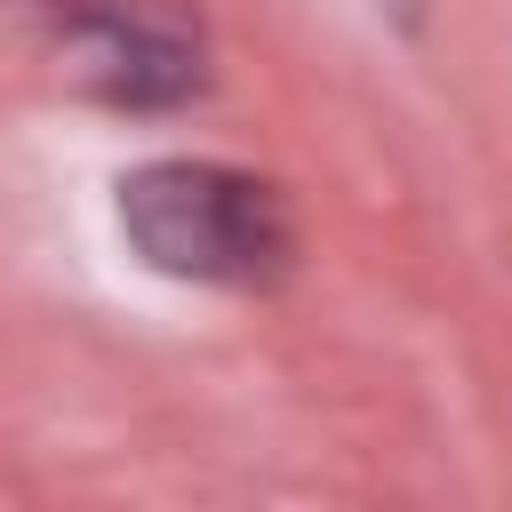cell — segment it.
<instances>
[{"mask_svg": "<svg viewBox=\"0 0 512 512\" xmlns=\"http://www.w3.org/2000/svg\"><path fill=\"white\" fill-rule=\"evenodd\" d=\"M120 232L152 272L208 288H264L288 264L280 192L216 160H152L120 176Z\"/></svg>", "mask_w": 512, "mask_h": 512, "instance_id": "6da1fadb", "label": "cell"}, {"mask_svg": "<svg viewBox=\"0 0 512 512\" xmlns=\"http://www.w3.org/2000/svg\"><path fill=\"white\" fill-rule=\"evenodd\" d=\"M72 72L112 104L152 112V104H184L200 88V40L184 32V16H168L152 0H112L72 24Z\"/></svg>", "mask_w": 512, "mask_h": 512, "instance_id": "7a4b0ae2", "label": "cell"}]
</instances>
